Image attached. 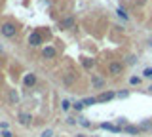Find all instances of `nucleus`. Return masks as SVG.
Masks as SVG:
<instances>
[{"label": "nucleus", "mask_w": 152, "mask_h": 137, "mask_svg": "<svg viewBox=\"0 0 152 137\" xmlns=\"http://www.w3.org/2000/svg\"><path fill=\"white\" fill-rule=\"evenodd\" d=\"M112 97H114V93H112V92H104V93H101V95L97 97V101H101V103H103V101H110Z\"/></svg>", "instance_id": "obj_6"}, {"label": "nucleus", "mask_w": 152, "mask_h": 137, "mask_svg": "<svg viewBox=\"0 0 152 137\" xmlns=\"http://www.w3.org/2000/svg\"><path fill=\"white\" fill-rule=\"evenodd\" d=\"M2 135H4V137H13V135H12V133H10V131H8V130H4V131H2Z\"/></svg>", "instance_id": "obj_23"}, {"label": "nucleus", "mask_w": 152, "mask_h": 137, "mask_svg": "<svg viewBox=\"0 0 152 137\" xmlns=\"http://www.w3.org/2000/svg\"><path fill=\"white\" fill-rule=\"evenodd\" d=\"M78 122H80V124H82L84 127H89V126H91V124H89V122H88V120H86V118H80V120H78Z\"/></svg>", "instance_id": "obj_19"}, {"label": "nucleus", "mask_w": 152, "mask_h": 137, "mask_svg": "<svg viewBox=\"0 0 152 137\" xmlns=\"http://www.w3.org/2000/svg\"><path fill=\"white\" fill-rule=\"evenodd\" d=\"M148 89H150V92H152V86H150V88H148Z\"/></svg>", "instance_id": "obj_25"}, {"label": "nucleus", "mask_w": 152, "mask_h": 137, "mask_svg": "<svg viewBox=\"0 0 152 137\" xmlns=\"http://www.w3.org/2000/svg\"><path fill=\"white\" fill-rule=\"evenodd\" d=\"M139 130H141V127H137V126H126L127 133H139Z\"/></svg>", "instance_id": "obj_10"}, {"label": "nucleus", "mask_w": 152, "mask_h": 137, "mask_svg": "<svg viewBox=\"0 0 152 137\" xmlns=\"http://www.w3.org/2000/svg\"><path fill=\"white\" fill-rule=\"evenodd\" d=\"M42 55H44L46 59H53V57H55V48L48 46V48H44V51H42Z\"/></svg>", "instance_id": "obj_4"}, {"label": "nucleus", "mask_w": 152, "mask_h": 137, "mask_svg": "<svg viewBox=\"0 0 152 137\" xmlns=\"http://www.w3.org/2000/svg\"><path fill=\"white\" fill-rule=\"evenodd\" d=\"M61 108H63V111H69V108H70V103L66 101V99H63V101H61Z\"/></svg>", "instance_id": "obj_15"}, {"label": "nucleus", "mask_w": 152, "mask_h": 137, "mask_svg": "<svg viewBox=\"0 0 152 137\" xmlns=\"http://www.w3.org/2000/svg\"><path fill=\"white\" fill-rule=\"evenodd\" d=\"M0 32H2L6 38H12V36H15L17 29H15V25H13V23H4V25L0 27Z\"/></svg>", "instance_id": "obj_1"}, {"label": "nucleus", "mask_w": 152, "mask_h": 137, "mask_svg": "<svg viewBox=\"0 0 152 137\" xmlns=\"http://www.w3.org/2000/svg\"><path fill=\"white\" fill-rule=\"evenodd\" d=\"M142 76H146V78H152V69H145V73H142Z\"/></svg>", "instance_id": "obj_18"}, {"label": "nucleus", "mask_w": 152, "mask_h": 137, "mask_svg": "<svg viewBox=\"0 0 152 137\" xmlns=\"http://www.w3.org/2000/svg\"><path fill=\"white\" fill-rule=\"evenodd\" d=\"M76 137H84V135H76Z\"/></svg>", "instance_id": "obj_24"}, {"label": "nucleus", "mask_w": 152, "mask_h": 137, "mask_svg": "<svg viewBox=\"0 0 152 137\" xmlns=\"http://www.w3.org/2000/svg\"><path fill=\"white\" fill-rule=\"evenodd\" d=\"M116 13H118V15H120V17H122V19H127V13H126V12H124V10H122V8H118V10H116Z\"/></svg>", "instance_id": "obj_16"}, {"label": "nucleus", "mask_w": 152, "mask_h": 137, "mask_svg": "<svg viewBox=\"0 0 152 137\" xmlns=\"http://www.w3.org/2000/svg\"><path fill=\"white\" fill-rule=\"evenodd\" d=\"M53 135V131L51 130H46V131H42V137H51Z\"/></svg>", "instance_id": "obj_22"}, {"label": "nucleus", "mask_w": 152, "mask_h": 137, "mask_svg": "<svg viewBox=\"0 0 152 137\" xmlns=\"http://www.w3.org/2000/svg\"><path fill=\"white\" fill-rule=\"evenodd\" d=\"M23 82H25V86H32V84H34L36 82V76H34V74H27V76L25 78H23Z\"/></svg>", "instance_id": "obj_7"}, {"label": "nucleus", "mask_w": 152, "mask_h": 137, "mask_svg": "<svg viewBox=\"0 0 152 137\" xmlns=\"http://www.w3.org/2000/svg\"><path fill=\"white\" fill-rule=\"evenodd\" d=\"M93 86H95V88H103V78L93 76Z\"/></svg>", "instance_id": "obj_12"}, {"label": "nucleus", "mask_w": 152, "mask_h": 137, "mask_svg": "<svg viewBox=\"0 0 152 137\" xmlns=\"http://www.w3.org/2000/svg\"><path fill=\"white\" fill-rule=\"evenodd\" d=\"M108 73L114 74V76H116V74H120L122 73V65L120 63H110V65H108Z\"/></svg>", "instance_id": "obj_3"}, {"label": "nucleus", "mask_w": 152, "mask_h": 137, "mask_svg": "<svg viewBox=\"0 0 152 137\" xmlns=\"http://www.w3.org/2000/svg\"><path fill=\"white\" fill-rule=\"evenodd\" d=\"M28 44H31V46L42 44V36L38 34V32H31V34H28Z\"/></svg>", "instance_id": "obj_2"}, {"label": "nucleus", "mask_w": 152, "mask_h": 137, "mask_svg": "<svg viewBox=\"0 0 152 137\" xmlns=\"http://www.w3.org/2000/svg\"><path fill=\"white\" fill-rule=\"evenodd\" d=\"M141 130H152V124L150 122H145V124H141Z\"/></svg>", "instance_id": "obj_20"}, {"label": "nucleus", "mask_w": 152, "mask_h": 137, "mask_svg": "<svg viewBox=\"0 0 152 137\" xmlns=\"http://www.w3.org/2000/svg\"><path fill=\"white\" fill-rule=\"evenodd\" d=\"M129 84H131V86H139V84H141V78L139 76H131L129 78Z\"/></svg>", "instance_id": "obj_13"}, {"label": "nucleus", "mask_w": 152, "mask_h": 137, "mask_svg": "<svg viewBox=\"0 0 152 137\" xmlns=\"http://www.w3.org/2000/svg\"><path fill=\"white\" fill-rule=\"evenodd\" d=\"M72 107L76 108V111H82V108H84V101H76Z\"/></svg>", "instance_id": "obj_17"}, {"label": "nucleus", "mask_w": 152, "mask_h": 137, "mask_svg": "<svg viewBox=\"0 0 152 137\" xmlns=\"http://www.w3.org/2000/svg\"><path fill=\"white\" fill-rule=\"evenodd\" d=\"M0 51H2V46H0Z\"/></svg>", "instance_id": "obj_26"}, {"label": "nucleus", "mask_w": 152, "mask_h": 137, "mask_svg": "<svg viewBox=\"0 0 152 137\" xmlns=\"http://www.w3.org/2000/svg\"><path fill=\"white\" fill-rule=\"evenodd\" d=\"M19 122H21L23 126H27L28 122H31V116H28L27 112H21V114H19Z\"/></svg>", "instance_id": "obj_8"}, {"label": "nucleus", "mask_w": 152, "mask_h": 137, "mask_svg": "<svg viewBox=\"0 0 152 137\" xmlns=\"http://www.w3.org/2000/svg\"><path fill=\"white\" fill-rule=\"evenodd\" d=\"M93 103H97V97H88V99H84V105H93Z\"/></svg>", "instance_id": "obj_14"}, {"label": "nucleus", "mask_w": 152, "mask_h": 137, "mask_svg": "<svg viewBox=\"0 0 152 137\" xmlns=\"http://www.w3.org/2000/svg\"><path fill=\"white\" fill-rule=\"evenodd\" d=\"M74 25V17H66V19L61 21V29H70Z\"/></svg>", "instance_id": "obj_5"}, {"label": "nucleus", "mask_w": 152, "mask_h": 137, "mask_svg": "<svg viewBox=\"0 0 152 137\" xmlns=\"http://www.w3.org/2000/svg\"><path fill=\"white\" fill-rule=\"evenodd\" d=\"M82 63H84V67H86V69H89V67H91V65H93V61H89V59H84Z\"/></svg>", "instance_id": "obj_21"}, {"label": "nucleus", "mask_w": 152, "mask_h": 137, "mask_svg": "<svg viewBox=\"0 0 152 137\" xmlns=\"http://www.w3.org/2000/svg\"><path fill=\"white\" fill-rule=\"evenodd\" d=\"M101 127H103V130H110V131H120V127H116V126H112V124H107V122L101 124Z\"/></svg>", "instance_id": "obj_9"}, {"label": "nucleus", "mask_w": 152, "mask_h": 137, "mask_svg": "<svg viewBox=\"0 0 152 137\" xmlns=\"http://www.w3.org/2000/svg\"><path fill=\"white\" fill-rule=\"evenodd\" d=\"M10 101H12V103H17L19 101V95H17L15 89H13V92H10Z\"/></svg>", "instance_id": "obj_11"}]
</instances>
